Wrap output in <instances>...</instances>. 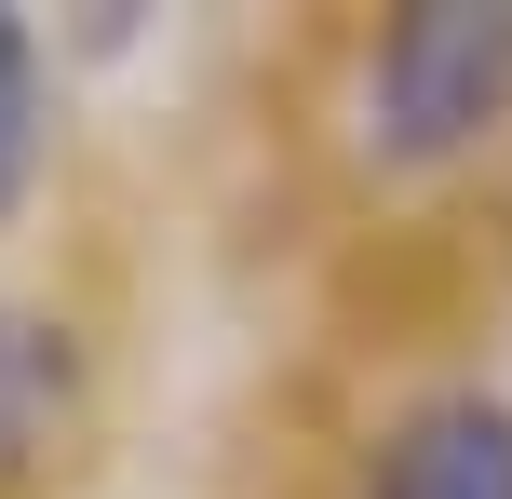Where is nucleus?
<instances>
[{
    "label": "nucleus",
    "mask_w": 512,
    "mask_h": 499,
    "mask_svg": "<svg viewBox=\"0 0 512 499\" xmlns=\"http://www.w3.org/2000/svg\"><path fill=\"white\" fill-rule=\"evenodd\" d=\"M351 135L378 176H445L486 135H512V0H418L364 41Z\"/></svg>",
    "instance_id": "nucleus-1"
},
{
    "label": "nucleus",
    "mask_w": 512,
    "mask_h": 499,
    "mask_svg": "<svg viewBox=\"0 0 512 499\" xmlns=\"http://www.w3.org/2000/svg\"><path fill=\"white\" fill-rule=\"evenodd\" d=\"M364 499H512V392H486V378L418 392L364 446Z\"/></svg>",
    "instance_id": "nucleus-2"
},
{
    "label": "nucleus",
    "mask_w": 512,
    "mask_h": 499,
    "mask_svg": "<svg viewBox=\"0 0 512 499\" xmlns=\"http://www.w3.org/2000/svg\"><path fill=\"white\" fill-rule=\"evenodd\" d=\"M54 419H68V338H54L41 311H0V473H14Z\"/></svg>",
    "instance_id": "nucleus-3"
},
{
    "label": "nucleus",
    "mask_w": 512,
    "mask_h": 499,
    "mask_svg": "<svg viewBox=\"0 0 512 499\" xmlns=\"http://www.w3.org/2000/svg\"><path fill=\"white\" fill-rule=\"evenodd\" d=\"M27 162H41V41L0 14V203L27 189Z\"/></svg>",
    "instance_id": "nucleus-4"
}]
</instances>
